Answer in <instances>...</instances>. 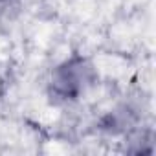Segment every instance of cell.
Returning a JSON list of instances; mask_svg holds the SVG:
<instances>
[{
	"label": "cell",
	"mask_w": 156,
	"mask_h": 156,
	"mask_svg": "<svg viewBox=\"0 0 156 156\" xmlns=\"http://www.w3.org/2000/svg\"><path fill=\"white\" fill-rule=\"evenodd\" d=\"M98 79L94 64L85 57H72L51 72L50 88L61 99H77Z\"/></svg>",
	"instance_id": "1"
}]
</instances>
